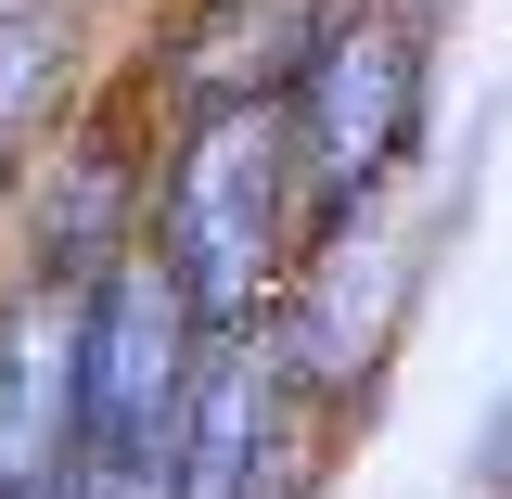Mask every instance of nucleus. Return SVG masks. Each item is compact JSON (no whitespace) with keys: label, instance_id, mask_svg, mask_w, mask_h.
<instances>
[{"label":"nucleus","instance_id":"f257e3e1","mask_svg":"<svg viewBox=\"0 0 512 499\" xmlns=\"http://www.w3.org/2000/svg\"><path fill=\"white\" fill-rule=\"evenodd\" d=\"M282 231H295V154H282V90L269 103H192V141L167 167L154 269L180 282L205 333H244L282 295Z\"/></svg>","mask_w":512,"mask_h":499},{"label":"nucleus","instance_id":"6e6552de","mask_svg":"<svg viewBox=\"0 0 512 499\" xmlns=\"http://www.w3.org/2000/svg\"><path fill=\"white\" fill-rule=\"evenodd\" d=\"M116 218H128V154L90 128L52 167V192H39V269H103L116 256Z\"/></svg>","mask_w":512,"mask_h":499},{"label":"nucleus","instance_id":"20e7f679","mask_svg":"<svg viewBox=\"0 0 512 499\" xmlns=\"http://www.w3.org/2000/svg\"><path fill=\"white\" fill-rule=\"evenodd\" d=\"M282 487V359H256V320L231 346H192L167 499H269Z\"/></svg>","mask_w":512,"mask_h":499},{"label":"nucleus","instance_id":"423d86ee","mask_svg":"<svg viewBox=\"0 0 512 499\" xmlns=\"http://www.w3.org/2000/svg\"><path fill=\"white\" fill-rule=\"evenodd\" d=\"M397 295H410V244H384V231H359V218H333L320 269L295 282L282 372H295V384H359V372H372V346H384V320H397Z\"/></svg>","mask_w":512,"mask_h":499},{"label":"nucleus","instance_id":"7ed1b4c3","mask_svg":"<svg viewBox=\"0 0 512 499\" xmlns=\"http://www.w3.org/2000/svg\"><path fill=\"white\" fill-rule=\"evenodd\" d=\"M410 128H423V39L397 13L308 26V52L282 77V154H295V192L320 218H359L410 167Z\"/></svg>","mask_w":512,"mask_h":499},{"label":"nucleus","instance_id":"1a4fd4ad","mask_svg":"<svg viewBox=\"0 0 512 499\" xmlns=\"http://www.w3.org/2000/svg\"><path fill=\"white\" fill-rule=\"evenodd\" d=\"M52 77H64V39H52V13H0V154H13V141L39 128Z\"/></svg>","mask_w":512,"mask_h":499},{"label":"nucleus","instance_id":"0eeeda50","mask_svg":"<svg viewBox=\"0 0 512 499\" xmlns=\"http://www.w3.org/2000/svg\"><path fill=\"white\" fill-rule=\"evenodd\" d=\"M308 26H320L308 0H205L180 39V90L192 103H269L308 52Z\"/></svg>","mask_w":512,"mask_h":499},{"label":"nucleus","instance_id":"39448f33","mask_svg":"<svg viewBox=\"0 0 512 499\" xmlns=\"http://www.w3.org/2000/svg\"><path fill=\"white\" fill-rule=\"evenodd\" d=\"M0 499H77V346L52 295L0 308Z\"/></svg>","mask_w":512,"mask_h":499},{"label":"nucleus","instance_id":"f03ea898","mask_svg":"<svg viewBox=\"0 0 512 499\" xmlns=\"http://www.w3.org/2000/svg\"><path fill=\"white\" fill-rule=\"evenodd\" d=\"M192 333L205 320L180 308V282L154 256H103L90 269V308L64 320V346H77V487H103V499H154L167 487Z\"/></svg>","mask_w":512,"mask_h":499}]
</instances>
